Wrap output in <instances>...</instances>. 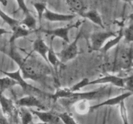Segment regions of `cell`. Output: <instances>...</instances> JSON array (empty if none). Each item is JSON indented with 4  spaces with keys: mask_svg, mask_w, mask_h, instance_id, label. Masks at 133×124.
<instances>
[{
    "mask_svg": "<svg viewBox=\"0 0 133 124\" xmlns=\"http://www.w3.org/2000/svg\"><path fill=\"white\" fill-rule=\"evenodd\" d=\"M0 51L16 63L24 80H32L42 86H47V80L51 74V70L50 65L44 59L42 60L31 54H29L26 58H23L15 49L14 44L10 45L9 49H0Z\"/></svg>",
    "mask_w": 133,
    "mask_h": 124,
    "instance_id": "obj_1",
    "label": "cell"
},
{
    "mask_svg": "<svg viewBox=\"0 0 133 124\" xmlns=\"http://www.w3.org/2000/svg\"><path fill=\"white\" fill-rule=\"evenodd\" d=\"M109 90L105 87L103 88L97 89L95 90H92V91L88 92H73L72 95L71 97L66 99H58L60 102L62 103V104L64 105L65 106H69L74 105L77 101L81 100V99H84L87 101H92L96 100L97 99L102 98L105 96L106 93L109 92Z\"/></svg>",
    "mask_w": 133,
    "mask_h": 124,
    "instance_id": "obj_2",
    "label": "cell"
},
{
    "mask_svg": "<svg viewBox=\"0 0 133 124\" xmlns=\"http://www.w3.org/2000/svg\"><path fill=\"white\" fill-rule=\"evenodd\" d=\"M132 67V47L117 48L114 63V70L125 71Z\"/></svg>",
    "mask_w": 133,
    "mask_h": 124,
    "instance_id": "obj_3",
    "label": "cell"
},
{
    "mask_svg": "<svg viewBox=\"0 0 133 124\" xmlns=\"http://www.w3.org/2000/svg\"><path fill=\"white\" fill-rule=\"evenodd\" d=\"M0 71L1 72H3L5 75H6V76H9V77L11 78L13 80H15L17 82V83H18V85H19L22 88L23 91L25 93H26L27 95L42 96L43 94L48 95L47 93L44 92H43L40 89H38V88L32 86L31 84L28 83L26 81V80H24L23 78L22 77V74H21V72L19 68H18L16 71H12V72H6V71Z\"/></svg>",
    "mask_w": 133,
    "mask_h": 124,
    "instance_id": "obj_4",
    "label": "cell"
},
{
    "mask_svg": "<svg viewBox=\"0 0 133 124\" xmlns=\"http://www.w3.org/2000/svg\"><path fill=\"white\" fill-rule=\"evenodd\" d=\"M82 36V32L78 33L72 42H70L68 45L64 48L60 52H56L58 59L62 63H66L76 58L79 54L78 42Z\"/></svg>",
    "mask_w": 133,
    "mask_h": 124,
    "instance_id": "obj_5",
    "label": "cell"
},
{
    "mask_svg": "<svg viewBox=\"0 0 133 124\" xmlns=\"http://www.w3.org/2000/svg\"><path fill=\"white\" fill-rule=\"evenodd\" d=\"M113 31H98L91 34L89 37L90 49L91 51L100 50L108 40L116 36Z\"/></svg>",
    "mask_w": 133,
    "mask_h": 124,
    "instance_id": "obj_6",
    "label": "cell"
},
{
    "mask_svg": "<svg viewBox=\"0 0 133 124\" xmlns=\"http://www.w3.org/2000/svg\"><path fill=\"white\" fill-rule=\"evenodd\" d=\"M83 23V21L78 20L75 23L68 25L67 26L59 28H54V29H42L41 30L42 32L44 33L48 36H50L53 37H58L63 40L64 42L69 43L70 42V37H69V32L71 29L77 28L80 27Z\"/></svg>",
    "mask_w": 133,
    "mask_h": 124,
    "instance_id": "obj_7",
    "label": "cell"
},
{
    "mask_svg": "<svg viewBox=\"0 0 133 124\" xmlns=\"http://www.w3.org/2000/svg\"><path fill=\"white\" fill-rule=\"evenodd\" d=\"M16 106L18 107H23L26 109H38L40 111H45L46 107L45 105L34 95H26L19 99H17L15 102Z\"/></svg>",
    "mask_w": 133,
    "mask_h": 124,
    "instance_id": "obj_8",
    "label": "cell"
},
{
    "mask_svg": "<svg viewBox=\"0 0 133 124\" xmlns=\"http://www.w3.org/2000/svg\"><path fill=\"white\" fill-rule=\"evenodd\" d=\"M101 84H112L117 87H125V78L119 77L115 75L108 74L102 77L98 78L96 80L88 81L87 86L94 85H101Z\"/></svg>",
    "mask_w": 133,
    "mask_h": 124,
    "instance_id": "obj_9",
    "label": "cell"
},
{
    "mask_svg": "<svg viewBox=\"0 0 133 124\" xmlns=\"http://www.w3.org/2000/svg\"><path fill=\"white\" fill-rule=\"evenodd\" d=\"M0 108L8 120L14 118L18 114V110L16 109L14 101L4 96L3 93H0Z\"/></svg>",
    "mask_w": 133,
    "mask_h": 124,
    "instance_id": "obj_10",
    "label": "cell"
},
{
    "mask_svg": "<svg viewBox=\"0 0 133 124\" xmlns=\"http://www.w3.org/2000/svg\"><path fill=\"white\" fill-rule=\"evenodd\" d=\"M33 116H36L42 122L47 124H63L57 113L47 111L30 109Z\"/></svg>",
    "mask_w": 133,
    "mask_h": 124,
    "instance_id": "obj_11",
    "label": "cell"
},
{
    "mask_svg": "<svg viewBox=\"0 0 133 124\" xmlns=\"http://www.w3.org/2000/svg\"><path fill=\"white\" fill-rule=\"evenodd\" d=\"M131 96H132V92L131 91H127L126 92L123 93V94H119V95L106 99V100L103 101L99 103L94 105H90V111H95V110L98 109L101 107H107V106L119 105L122 102L125 101L127 98H129Z\"/></svg>",
    "mask_w": 133,
    "mask_h": 124,
    "instance_id": "obj_12",
    "label": "cell"
},
{
    "mask_svg": "<svg viewBox=\"0 0 133 124\" xmlns=\"http://www.w3.org/2000/svg\"><path fill=\"white\" fill-rule=\"evenodd\" d=\"M75 17V14H61L49 10L47 8L43 14L42 19L50 22H64L72 20Z\"/></svg>",
    "mask_w": 133,
    "mask_h": 124,
    "instance_id": "obj_13",
    "label": "cell"
},
{
    "mask_svg": "<svg viewBox=\"0 0 133 124\" xmlns=\"http://www.w3.org/2000/svg\"><path fill=\"white\" fill-rule=\"evenodd\" d=\"M49 49V47L47 45L45 41L41 37H37L32 42V51L40 55L47 63H48L47 54Z\"/></svg>",
    "mask_w": 133,
    "mask_h": 124,
    "instance_id": "obj_14",
    "label": "cell"
},
{
    "mask_svg": "<svg viewBox=\"0 0 133 124\" xmlns=\"http://www.w3.org/2000/svg\"><path fill=\"white\" fill-rule=\"evenodd\" d=\"M34 32H35V30H31L19 24L16 27H14L13 29H12V35L9 39V44L13 45L16 40L27 37Z\"/></svg>",
    "mask_w": 133,
    "mask_h": 124,
    "instance_id": "obj_15",
    "label": "cell"
},
{
    "mask_svg": "<svg viewBox=\"0 0 133 124\" xmlns=\"http://www.w3.org/2000/svg\"><path fill=\"white\" fill-rule=\"evenodd\" d=\"M79 15L81 17H83V18H85V19H88L91 22L94 23L95 25H97L99 26L101 28H105L102 18H101V15L98 12V11L97 10H96V9L84 10V12H83Z\"/></svg>",
    "mask_w": 133,
    "mask_h": 124,
    "instance_id": "obj_16",
    "label": "cell"
},
{
    "mask_svg": "<svg viewBox=\"0 0 133 124\" xmlns=\"http://www.w3.org/2000/svg\"><path fill=\"white\" fill-rule=\"evenodd\" d=\"M123 32H122V29H121L120 30L118 31L116 36H115L113 37H111V38H110L109 40H108L107 41V42L104 44L102 48L100 49V51L103 52H108L110 49L114 48V47L118 45L119 43L121 40L123 39Z\"/></svg>",
    "mask_w": 133,
    "mask_h": 124,
    "instance_id": "obj_17",
    "label": "cell"
},
{
    "mask_svg": "<svg viewBox=\"0 0 133 124\" xmlns=\"http://www.w3.org/2000/svg\"><path fill=\"white\" fill-rule=\"evenodd\" d=\"M18 115L20 118L22 124H31L33 120V114L28 109L19 107L18 110Z\"/></svg>",
    "mask_w": 133,
    "mask_h": 124,
    "instance_id": "obj_18",
    "label": "cell"
},
{
    "mask_svg": "<svg viewBox=\"0 0 133 124\" xmlns=\"http://www.w3.org/2000/svg\"><path fill=\"white\" fill-rule=\"evenodd\" d=\"M74 105L75 107V111L79 114H87L90 112V105L89 104V101L81 99V100L77 101Z\"/></svg>",
    "mask_w": 133,
    "mask_h": 124,
    "instance_id": "obj_19",
    "label": "cell"
},
{
    "mask_svg": "<svg viewBox=\"0 0 133 124\" xmlns=\"http://www.w3.org/2000/svg\"><path fill=\"white\" fill-rule=\"evenodd\" d=\"M19 25L26 27L31 30H36V25L37 21L36 19L31 13L25 15L24 18L21 21H19Z\"/></svg>",
    "mask_w": 133,
    "mask_h": 124,
    "instance_id": "obj_20",
    "label": "cell"
},
{
    "mask_svg": "<svg viewBox=\"0 0 133 124\" xmlns=\"http://www.w3.org/2000/svg\"><path fill=\"white\" fill-rule=\"evenodd\" d=\"M16 85H18L16 81L6 75L5 77L0 78V93H3L5 90L12 89Z\"/></svg>",
    "mask_w": 133,
    "mask_h": 124,
    "instance_id": "obj_21",
    "label": "cell"
},
{
    "mask_svg": "<svg viewBox=\"0 0 133 124\" xmlns=\"http://www.w3.org/2000/svg\"><path fill=\"white\" fill-rule=\"evenodd\" d=\"M73 92L70 88H59L57 89L53 94H50L49 97L55 101L57 99H66L71 96Z\"/></svg>",
    "mask_w": 133,
    "mask_h": 124,
    "instance_id": "obj_22",
    "label": "cell"
},
{
    "mask_svg": "<svg viewBox=\"0 0 133 124\" xmlns=\"http://www.w3.org/2000/svg\"><path fill=\"white\" fill-rule=\"evenodd\" d=\"M47 59H48V64L49 65L52 66L54 68H57L61 63V61L58 59L57 54L54 51V49H53V47H52V44L51 45L49 50L48 52V54H47Z\"/></svg>",
    "mask_w": 133,
    "mask_h": 124,
    "instance_id": "obj_23",
    "label": "cell"
},
{
    "mask_svg": "<svg viewBox=\"0 0 133 124\" xmlns=\"http://www.w3.org/2000/svg\"><path fill=\"white\" fill-rule=\"evenodd\" d=\"M71 10L79 15L83 12L86 10V7L81 0H65Z\"/></svg>",
    "mask_w": 133,
    "mask_h": 124,
    "instance_id": "obj_24",
    "label": "cell"
},
{
    "mask_svg": "<svg viewBox=\"0 0 133 124\" xmlns=\"http://www.w3.org/2000/svg\"><path fill=\"white\" fill-rule=\"evenodd\" d=\"M0 18L3 19V21L5 23H6L10 27L11 30L19 24V21L8 15L3 10H1V8H0Z\"/></svg>",
    "mask_w": 133,
    "mask_h": 124,
    "instance_id": "obj_25",
    "label": "cell"
},
{
    "mask_svg": "<svg viewBox=\"0 0 133 124\" xmlns=\"http://www.w3.org/2000/svg\"><path fill=\"white\" fill-rule=\"evenodd\" d=\"M58 117L61 119L63 124H79L76 121L72 114L68 112H58L57 113Z\"/></svg>",
    "mask_w": 133,
    "mask_h": 124,
    "instance_id": "obj_26",
    "label": "cell"
},
{
    "mask_svg": "<svg viewBox=\"0 0 133 124\" xmlns=\"http://www.w3.org/2000/svg\"><path fill=\"white\" fill-rule=\"evenodd\" d=\"M32 5H33L34 8L36 10V13H37L39 21H40V23H41L43 14H44L45 9H47L46 3L44 2H35L32 3Z\"/></svg>",
    "mask_w": 133,
    "mask_h": 124,
    "instance_id": "obj_27",
    "label": "cell"
},
{
    "mask_svg": "<svg viewBox=\"0 0 133 124\" xmlns=\"http://www.w3.org/2000/svg\"><path fill=\"white\" fill-rule=\"evenodd\" d=\"M122 32H123V37L127 43H132L133 40V28H132V23L131 22L128 26L122 28Z\"/></svg>",
    "mask_w": 133,
    "mask_h": 124,
    "instance_id": "obj_28",
    "label": "cell"
},
{
    "mask_svg": "<svg viewBox=\"0 0 133 124\" xmlns=\"http://www.w3.org/2000/svg\"><path fill=\"white\" fill-rule=\"evenodd\" d=\"M119 114H120V117L122 118V123L123 124H129L128 118V114H127V109L126 107L125 101L122 102L119 105Z\"/></svg>",
    "mask_w": 133,
    "mask_h": 124,
    "instance_id": "obj_29",
    "label": "cell"
},
{
    "mask_svg": "<svg viewBox=\"0 0 133 124\" xmlns=\"http://www.w3.org/2000/svg\"><path fill=\"white\" fill-rule=\"evenodd\" d=\"M89 81L88 78H84L82 80H81L79 82H78L77 84H75L74 85H73L70 89L72 92H79L80 91L81 89L83 87H85L87 86V82Z\"/></svg>",
    "mask_w": 133,
    "mask_h": 124,
    "instance_id": "obj_30",
    "label": "cell"
},
{
    "mask_svg": "<svg viewBox=\"0 0 133 124\" xmlns=\"http://www.w3.org/2000/svg\"><path fill=\"white\" fill-rule=\"evenodd\" d=\"M16 1L17 4H18V8L19 9V10H22L24 15L31 13L29 8L26 5L25 0H16Z\"/></svg>",
    "mask_w": 133,
    "mask_h": 124,
    "instance_id": "obj_31",
    "label": "cell"
},
{
    "mask_svg": "<svg viewBox=\"0 0 133 124\" xmlns=\"http://www.w3.org/2000/svg\"><path fill=\"white\" fill-rule=\"evenodd\" d=\"M132 76L125 77V89H127L128 91L132 92Z\"/></svg>",
    "mask_w": 133,
    "mask_h": 124,
    "instance_id": "obj_32",
    "label": "cell"
},
{
    "mask_svg": "<svg viewBox=\"0 0 133 124\" xmlns=\"http://www.w3.org/2000/svg\"><path fill=\"white\" fill-rule=\"evenodd\" d=\"M0 124H10L9 120L3 113L1 108H0Z\"/></svg>",
    "mask_w": 133,
    "mask_h": 124,
    "instance_id": "obj_33",
    "label": "cell"
},
{
    "mask_svg": "<svg viewBox=\"0 0 133 124\" xmlns=\"http://www.w3.org/2000/svg\"><path fill=\"white\" fill-rule=\"evenodd\" d=\"M6 34H11V31H9L5 28L0 27V37L3 35Z\"/></svg>",
    "mask_w": 133,
    "mask_h": 124,
    "instance_id": "obj_34",
    "label": "cell"
},
{
    "mask_svg": "<svg viewBox=\"0 0 133 124\" xmlns=\"http://www.w3.org/2000/svg\"><path fill=\"white\" fill-rule=\"evenodd\" d=\"M0 3H1L4 6H6L8 4V2L6 0H0Z\"/></svg>",
    "mask_w": 133,
    "mask_h": 124,
    "instance_id": "obj_35",
    "label": "cell"
},
{
    "mask_svg": "<svg viewBox=\"0 0 133 124\" xmlns=\"http://www.w3.org/2000/svg\"><path fill=\"white\" fill-rule=\"evenodd\" d=\"M122 1H125V3H127L130 4L131 5H132V0H122Z\"/></svg>",
    "mask_w": 133,
    "mask_h": 124,
    "instance_id": "obj_36",
    "label": "cell"
},
{
    "mask_svg": "<svg viewBox=\"0 0 133 124\" xmlns=\"http://www.w3.org/2000/svg\"><path fill=\"white\" fill-rule=\"evenodd\" d=\"M31 124H47V123H44V122H42V121H40V122H38V123H33V122H32Z\"/></svg>",
    "mask_w": 133,
    "mask_h": 124,
    "instance_id": "obj_37",
    "label": "cell"
}]
</instances>
